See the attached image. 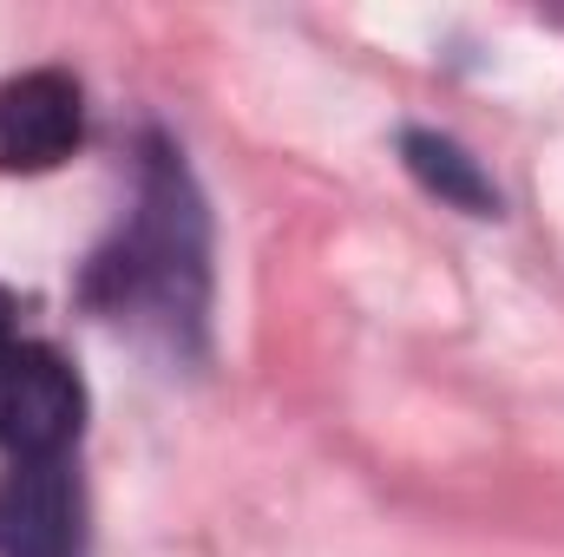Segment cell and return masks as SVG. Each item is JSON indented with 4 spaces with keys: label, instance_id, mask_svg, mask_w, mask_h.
Listing matches in <instances>:
<instances>
[{
    "label": "cell",
    "instance_id": "6da1fadb",
    "mask_svg": "<svg viewBox=\"0 0 564 557\" xmlns=\"http://www.w3.org/2000/svg\"><path fill=\"white\" fill-rule=\"evenodd\" d=\"M93 288L112 308H151L158 321H197L204 308V217L171 164V151H151L144 164V204L126 230V243L99 263Z\"/></svg>",
    "mask_w": 564,
    "mask_h": 557
},
{
    "label": "cell",
    "instance_id": "7a4b0ae2",
    "mask_svg": "<svg viewBox=\"0 0 564 557\" xmlns=\"http://www.w3.org/2000/svg\"><path fill=\"white\" fill-rule=\"evenodd\" d=\"M86 387L73 361L46 341H7L0 348V446L20 459H59L79 439Z\"/></svg>",
    "mask_w": 564,
    "mask_h": 557
},
{
    "label": "cell",
    "instance_id": "3957f363",
    "mask_svg": "<svg viewBox=\"0 0 564 557\" xmlns=\"http://www.w3.org/2000/svg\"><path fill=\"white\" fill-rule=\"evenodd\" d=\"M86 499L66 459H20L0 479V557H79Z\"/></svg>",
    "mask_w": 564,
    "mask_h": 557
},
{
    "label": "cell",
    "instance_id": "277c9868",
    "mask_svg": "<svg viewBox=\"0 0 564 557\" xmlns=\"http://www.w3.org/2000/svg\"><path fill=\"white\" fill-rule=\"evenodd\" d=\"M86 132L79 86L53 66L0 86V171H53Z\"/></svg>",
    "mask_w": 564,
    "mask_h": 557
},
{
    "label": "cell",
    "instance_id": "5b68a950",
    "mask_svg": "<svg viewBox=\"0 0 564 557\" xmlns=\"http://www.w3.org/2000/svg\"><path fill=\"white\" fill-rule=\"evenodd\" d=\"M401 157H408V171L421 177L440 204L473 210V217H492V210H499V190H492L486 164H479L459 139H446V132H408V139H401Z\"/></svg>",
    "mask_w": 564,
    "mask_h": 557
},
{
    "label": "cell",
    "instance_id": "8992f818",
    "mask_svg": "<svg viewBox=\"0 0 564 557\" xmlns=\"http://www.w3.org/2000/svg\"><path fill=\"white\" fill-rule=\"evenodd\" d=\"M7 328H13V295H7V288H0V348H7V341H13V335H7Z\"/></svg>",
    "mask_w": 564,
    "mask_h": 557
}]
</instances>
